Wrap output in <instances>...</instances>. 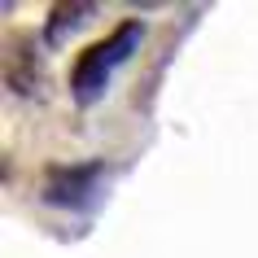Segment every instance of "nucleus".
<instances>
[{"instance_id":"f03ea898","label":"nucleus","mask_w":258,"mask_h":258,"mask_svg":"<svg viewBox=\"0 0 258 258\" xmlns=\"http://www.w3.org/2000/svg\"><path fill=\"white\" fill-rule=\"evenodd\" d=\"M105 179V162H75V166H53L44 175V202L61 206V210H83L88 197L101 188Z\"/></svg>"},{"instance_id":"7ed1b4c3","label":"nucleus","mask_w":258,"mask_h":258,"mask_svg":"<svg viewBox=\"0 0 258 258\" xmlns=\"http://www.w3.org/2000/svg\"><path fill=\"white\" fill-rule=\"evenodd\" d=\"M83 18H92V5H57L53 14H48V31H44L48 44H61L70 31L83 22Z\"/></svg>"},{"instance_id":"f257e3e1","label":"nucleus","mask_w":258,"mask_h":258,"mask_svg":"<svg viewBox=\"0 0 258 258\" xmlns=\"http://www.w3.org/2000/svg\"><path fill=\"white\" fill-rule=\"evenodd\" d=\"M140 40H145V22L132 18V22L114 27L101 44H92V48L75 61V75H70V92H75V101H79V105H96V101L105 96V88H109L114 66H122L127 57L136 53Z\"/></svg>"}]
</instances>
